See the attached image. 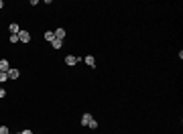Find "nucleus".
Masks as SVG:
<instances>
[{
  "label": "nucleus",
  "mask_w": 183,
  "mask_h": 134,
  "mask_svg": "<svg viewBox=\"0 0 183 134\" xmlns=\"http://www.w3.org/2000/svg\"><path fill=\"white\" fill-rule=\"evenodd\" d=\"M18 41H21V43H31V33L21 29V33H18Z\"/></svg>",
  "instance_id": "f257e3e1"
},
{
  "label": "nucleus",
  "mask_w": 183,
  "mask_h": 134,
  "mask_svg": "<svg viewBox=\"0 0 183 134\" xmlns=\"http://www.w3.org/2000/svg\"><path fill=\"white\" fill-rule=\"evenodd\" d=\"M90 120H94V116H92L90 112H86V114H81V126H88Z\"/></svg>",
  "instance_id": "f03ea898"
},
{
  "label": "nucleus",
  "mask_w": 183,
  "mask_h": 134,
  "mask_svg": "<svg viewBox=\"0 0 183 134\" xmlns=\"http://www.w3.org/2000/svg\"><path fill=\"white\" fill-rule=\"evenodd\" d=\"M65 63H67V65H77V63H80V57L67 55V57H65Z\"/></svg>",
  "instance_id": "7ed1b4c3"
},
{
  "label": "nucleus",
  "mask_w": 183,
  "mask_h": 134,
  "mask_svg": "<svg viewBox=\"0 0 183 134\" xmlns=\"http://www.w3.org/2000/svg\"><path fill=\"white\" fill-rule=\"evenodd\" d=\"M8 69H10V63H8V59H0V71L8 73Z\"/></svg>",
  "instance_id": "20e7f679"
},
{
  "label": "nucleus",
  "mask_w": 183,
  "mask_h": 134,
  "mask_svg": "<svg viewBox=\"0 0 183 134\" xmlns=\"http://www.w3.org/2000/svg\"><path fill=\"white\" fill-rule=\"evenodd\" d=\"M8 31H10V35H18V33H21V27H18V22H10Z\"/></svg>",
  "instance_id": "39448f33"
},
{
  "label": "nucleus",
  "mask_w": 183,
  "mask_h": 134,
  "mask_svg": "<svg viewBox=\"0 0 183 134\" xmlns=\"http://www.w3.org/2000/svg\"><path fill=\"white\" fill-rule=\"evenodd\" d=\"M21 77V71H18V69H8V79H18Z\"/></svg>",
  "instance_id": "423d86ee"
},
{
  "label": "nucleus",
  "mask_w": 183,
  "mask_h": 134,
  "mask_svg": "<svg viewBox=\"0 0 183 134\" xmlns=\"http://www.w3.org/2000/svg\"><path fill=\"white\" fill-rule=\"evenodd\" d=\"M43 37H45V41H47V43H53V41H55V33H53V31H47V33L43 35Z\"/></svg>",
  "instance_id": "0eeeda50"
},
{
  "label": "nucleus",
  "mask_w": 183,
  "mask_h": 134,
  "mask_svg": "<svg viewBox=\"0 0 183 134\" xmlns=\"http://www.w3.org/2000/svg\"><path fill=\"white\" fill-rule=\"evenodd\" d=\"M53 33H55V39H61V41L65 39V29H55Z\"/></svg>",
  "instance_id": "6e6552de"
},
{
  "label": "nucleus",
  "mask_w": 183,
  "mask_h": 134,
  "mask_svg": "<svg viewBox=\"0 0 183 134\" xmlns=\"http://www.w3.org/2000/svg\"><path fill=\"white\" fill-rule=\"evenodd\" d=\"M83 61H86V65H88V67H96V59H94L92 55H88Z\"/></svg>",
  "instance_id": "1a4fd4ad"
},
{
  "label": "nucleus",
  "mask_w": 183,
  "mask_h": 134,
  "mask_svg": "<svg viewBox=\"0 0 183 134\" xmlns=\"http://www.w3.org/2000/svg\"><path fill=\"white\" fill-rule=\"evenodd\" d=\"M51 45H53V49H61V47H63V41H61V39H55Z\"/></svg>",
  "instance_id": "9d476101"
},
{
  "label": "nucleus",
  "mask_w": 183,
  "mask_h": 134,
  "mask_svg": "<svg viewBox=\"0 0 183 134\" xmlns=\"http://www.w3.org/2000/svg\"><path fill=\"white\" fill-rule=\"evenodd\" d=\"M8 79V73H4V71H0V83H4Z\"/></svg>",
  "instance_id": "9b49d317"
},
{
  "label": "nucleus",
  "mask_w": 183,
  "mask_h": 134,
  "mask_svg": "<svg viewBox=\"0 0 183 134\" xmlns=\"http://www.w3.org/2000/svg\"><path fill=\"white\" fill-rule=\"evenodd\" d=\"M0 134H10V130H8V126H0Z\"/></svg>",
  "instance_id": "f8f14e48"
},
{
  "label": "nucleus",
  "mask_w": 183,
  "mask_h": 134,
  "mask_svg": "<svg viewBox=\"0 0 183 134\" xmlns=\"http://www.w3.org/2000/svg\"><path fill=\"white\" fill-rule=\"evenodd\" d=\"M88 126H90L92 130H96V128H98V122H96V120H90V124H88Z\"/></svg>",
  "instance_id": "ddd939ff"
},
{
  "label": "nucleus",
  "mask_w": 183,
  "mask_h": 134,
  "mask_svg": "<svg viewBox=\"0 0 183 134\" xmlns=\"http://www.w3.org/2000/svg\"><path fill=\"white\" fill-rule=\"evenodd\" d=\"M10 43H18V35H10Z\"/></svg>",
  "instance_id": "4468645a"
},
{
  "label": "nucleus",
  "mask_w": 183,
  "mask_h": 134,
  "mask_svg": "<svg viewBox=\"0 0 183 134\" xmlns=\"http://www.w3.org/2000/svg\"><path fill=\"white\" fill-rule=\"evenodd\" d=\"M2 98H6V89L4 88H0V100H2Z\"/></svg>",
  "instance_id": "2eb2a0df"
},
{
  "label": "nucleus",
  "mask_w": 183,
  "mask_h": 134,
  "mask_svg": "<svg viewBox=\"0 0 183 134\" xmlns=\"http://www.w3.org/2000/svg\"><path fill=\"white\" fill-rule=\"evenodd\" d=\"M21 134H33V130H29V128H27V130H23Z\"/></svg>",
  "instance_id": "dca6fc26"
},
{
  "label": "nucleus",
  "mask_w": 183,
  "mask_h": 134,
  "mask_svg": "<svg viewBox=\"0 0 183 134\" xmlns=\"http://www.w3.org/2000/svg\"><path fill=\"white\" fill-rule=\"evenodd\" d=\"M2 6H4V2H2V0H0V10H2Z\"/></svg>",
  "instance_id": "f3484780"
}]
</instances>
